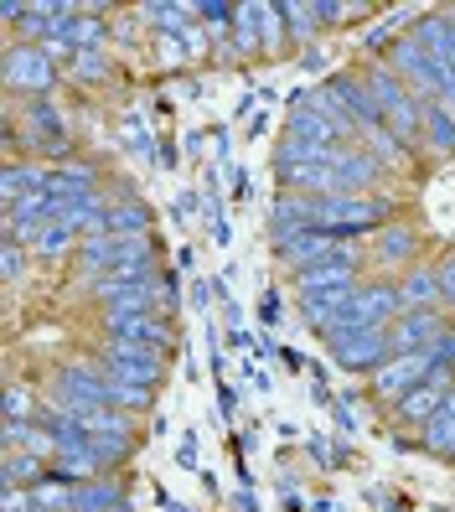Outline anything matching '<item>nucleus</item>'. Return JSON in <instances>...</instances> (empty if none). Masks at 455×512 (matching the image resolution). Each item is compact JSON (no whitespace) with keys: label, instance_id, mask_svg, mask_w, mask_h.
<instances>
[{"label":"nucleus","instance_id":"393cba45","mask_svg":"<svg viewBox=\"0 0 455 512\" xmlns=\"http://www.w3.org/2000/svg\"><path fill=\"white\" fill-rule=\"evenodd\" d=\"M42 414V399L32 383H11L6 388V419H37Z\"/></svg>","mask_w":455,"mask_h":512},{"label":"nucleus","instance_id":"cd10ccee","mask_svg":"<svg viewBox=\"0 0 455 512\" xmlns=\"http://www.w3.org/2000/svg\"><path fill=\"white\" fill-rule=\"evenodd\" d=\"M21 269H26V249H21V244H6V280H11V285L21 280Z\"/></svg>","mask_w":455,"mask_h":512},{"label":"nucleus","instance_id":"a878e982","mask_svg":"<svg viewBox=\"0 0 455 512\" xmlns=\"http://www.w3.org/2000/svg\"><path fill=\"white\" fill-rule=\"evenodd\" d=\"M440 300H445V311L455 316V249L440 259Z\"/></svg>","mask_w":455,"mask_h":512},{"label":"nucleus","instance_id":"dca6fc26","mask_svg":"<svg viewBox=\"0 0 455 512\" xmlns=\"http://www.w3.org/2000/svg\"><path fill=\"white\" fill-rule=\"evenodd\" d=\"M419 150L430 161L455 156V114L445 104H424V140H419Z\"/></svg>","mask_w":455,"mask_h":512},{"label":"nucleus","instance_id":"2eb2a0df","mask_svg":"<svg viewBox=\"0 0 455 512\" xmlns=\"http://www.w3.org/2000/svg\"><path fill=\"white\" fill-rule=\"evenodd\" d=\"M357 285H362L357 264H316L295 275V295H326V290H357Z\"/></svg>","mask_w":455,"mask_h":512},{"label":"nucleus","instance_id":"4be33fe9","mask_svg":"<svg viewBox=\"0 0 455 512\" xmlns=\"http://www.w3.org/2000/svg\"><path fill=\"white\" fill-rule=\"evenodd\" d=\"M233 52L238 57H264V42H259V6L254 0H244L233 16Z\"/></svg>","mask_w":455,"mask_h":512},{"label":"nucleus","instance_id":"f3484780","mask_svg":"<svg viewBox=\"0 0 455 512\" xmlns=\"http://www.w3.org/2000/svg\"><path fill=\"white\" fill-rule=\"evenodd\" d=\"M52 187V171H42L37 161H6V176H0V197H6V207H16L21 197L32 192H47Z\"/></svg>","mask_w":455,"mask_h":512},{"label":"nucleus","instance_id":"6e6552de","mask_svg":"<svg viewBox=\"0 0 455 512\" xmlns=\"http://www.w3.org/2000/svg\"><path fill=\"white\" fill-rule=\"evenodd\" d=\"M450 394H455V357H445V363H440L430 378H424L409 399L393 404L388 414H393V425H414V430H424V425H430V419L440 414V404H445Z\"/></svg>","mask_w":455,"mask_h":512},{"label":"nucleus","instance_id":"f257e3e1","mask_svg":"<svg viewBox=\"0 0 455 512\" xmlns=\"http://www.w3.org/2000/svg\"><path fill=\"white\" fill-rule=\"evenodd\" d=\"M275 249L295 275L300 269H316V264H357L362 269V259H368V244H362V238H337V233H316V228L280 233Z\"/></svg>","mask_w":455,"mask_h":512},{"label":"nucleus","instance_id":"20e7f679","mask_svg":"<svg viewBox=\"0 0 455 512\" xmlns=\"http://www.w3.org/2000/svg\"><path fill=\"white\" fill-rule=\"evenodd\" d=\"M94 363L104 378H119V383H135V388H150L156 394V383H166L171 373V352H156V347H135V342H99L94 347Z\"/></svg>","mask_w":455,"mask_h":512},{"label":"nucleus","instance_id":"39448f33","mask_svg":"<svg viewBox=\"0 0 455 512\" xmlns=\"http://www.w3.org/2000/svg\"><path fill=\"white\" fill-rule=\"evenodd\" d=\"M399 285L393 280H362L357 295L347 300V311L331 321L321 337H331V331H388L393 321H399Z\"/></svg>","mask_w":455,"mask_h":512},{"label":"nucleus","instance_id":"bb28decb","mask_svg":"<svg viewBox=\"0 0 455 512\" xmlns=\"http://www.w3.org/2000/svg\"><path fill=\"white\" fill-rule=\"evenodd\" d=\"M181 42H187V57H207V47H212V37H207V26H187V32H181Z\"/></svg>","mask_w":455,"mask_h":512},{"label":"nucleus","instance_id":"4468645a","mask_svg":"<svg viewBox=\"0 0 455 512\" xmlns=\"http://www.w3.org/2000/svg\"><path fill=\"white\" fill-rule=\"evenodd\" d=\"M6 440V456H16V450H26V456H42V461H57V440L42 430V419H6V430H0Z\"/></svg>","mask_w":455,"mask_h":512},{"label":"nucleus","instance_id":"0eeeda50","mask_svg":"<svg viewBox=\"0 0 455 512\" xmlns=\"http://www.w3.org/2000/svg\"><path fill=\"white\" fill-rule=\"evenodd\" d=\"M99 331L109 342H135V347L176 352V326L161 311H99Z\"/></svg>","mask_w":455,"mask_h":512},{"label":"nucleus","instance_id":"9d476101","mask_svg":"<svg viewBox=\"0 0 455 512\" xmlns=\"http://www.w3.org/2000/svg\"><path fill=\"white\" fill-rule=\"evenodd\" d=\"M450 337V321L445 311H399V321L388 326V352L393 357H409V352H424Z\"/></svg>","mask_w":455,"mask_h":512},{"label":"nucleus","instance_id":"5701e85b","mask_svg":"<svg viewBox=\"0 0 455 512\" xmlns=\"http://www.w3.org/2000/svg\"><path fill=\"white\" fill-rule=\"evenodd\" d=\"M259 6V42H264V57H280L285 52V26H280V6L275 0H254Z\"/></svg>","mask_w":455,"mask_h":512},{"label":"nucleus","instance_id":"ddd939ff","mask_svg":"<svg viewBox=\"0 0 455 512\" xmlns=\"http://www.w3.org/2000/svg\"><path fill=\"white\" fill-rule=\"evenodd\" d=\"M125 507H130L125 481L94 476V481H78L73 487V512H125Z\"/></svg>","mask_w":455,"mask_h":512},{"label":"nucleus","instance_id":"6ab92c4d","mask_svg":"<svg viewBox=\"0 0 455 512\" xmlns=\"http://www.w3.org/2000/svg\"><path fill=\"white\" fill-rule=\"evenodd\" d=\"M47 476H52V461H42V456H26V450H16V456L0 461V481H6V487H21V492L42 487Z\"/></svg>","mask_w":455,"mask_h":512},{"label":"nucleus","instance_id":"7ed1b4c3","mask_svg":"<svg viewBox=\"0 0 455 512\" xmlns=\"http://www.w3.org/2000/svg\"><path fill=\"white\" fill-rule=\"evenodd\" d=\"M6 150L11 161H21V150H47V156L68 161V125L63 114L52 109V99H26L21 104V125H6Z\"/></svg>","mask_w":455,"mask_h":512},{"label":"nucleus","instance_id":"f8f14e48","mask_svg":"<svg viewBox=\"0 0 455 512\" xmlns=\"http://www.w3.org/2000/svg\"><path fill=\"white\" fill-rule=\"evenodd\" d=\"M393 285H399V306L404 311H445V300H440V264H409Z\"/></svg>","mask_w":455,"mask_h":512},{"label":"nucleus","instance_id":"1a4fd4ad","mask_svg":"<svg viewBox=\"0 0 455 512\" xmlns=\"http://www.w3.org/2000/svg\"><path fill=\"white\" fill-rule=\"evenodd\" d=\"M326 352L337 357L347 373H368V378L393 357V352H388V331H331Z\"/></svg>","mask_w":455,"mask_h":512},{"label":"nucleus","instance_id":"412c9836","mask_svg":"<svg viewBox=\"0 0 455 512\" xmlns=\"http://www.w3.org/2000/svg\"><path fill=\"white\" fill-rule=\"evenodd\" d=\"M280 21L290 26V37H295V42H311V37L326 32V26H321V11H316V0H280Z\"/></svg>","mask_w":455,"mask_h":512},{"label":"nucleus","instance_id":"aec40b11","mask_svg":"<svg viewBox=\"0 0 455 512\" xmlns=\"http://www.w3.org/2000/svg\"><path fill=\"white\" fill-rule=\"evenodd\" d=\"M419 445L430 450V456H445L450 461V450H455V394L440 404V414L430 419V425L419 430Z\"/></svg>","mask_w":455,"mask_h":512},{"label":"nucleus","instance_id":"c85d7f7f","mask_svg":"<svg viewBox=\"0 0 455 512\" xmlns=\"http://www.w3.org/2000/svg\"><path fill=\"white\" fill-rule=\"evenodd\" d=\"M32 512H42V507H32Z\"/></svg>","mask_w":455,"mask_h":512},{"label":"nucleus","instance_id":"9b49d317","mask_svg":"<svg viewBox=\"0 0 455 512\" xmlns=\"http://www.w3.org/2000/svg\"><path fill=\"white\" fill-rule=\"evenodd\" d=\"M419 244L424 238L414 233V228H404V223H388V228H378L373 233V244H368V259L378 264V269H404L409 264H419Z\"/></svg>","mask_w":455,"mask_h":512},{"label":"nucleus","instance_id":"f03ea898","mask_svg":"<svg viewBox=\"0 0 455 512\" xmlns=\"http://www.w3.org/2000/svg\"><path fill=\"white\" fill-rule=\"evenodd\" d=\"M285 140H306V145H357L362 135H357V125H352L337 104H331V94L321 88V94L300 99V104L290 109Z\"/></svg>","mask_w":455,"mask_h":512},{"label":"nucleus","instance_id":"b1692460","mask_svg":"<svg viewBox=\"0 0 455 512\" xmlns=\"http://www.w3.org/2000/svg\"><path fill=\"white\" fill-rule=\"evenodd\" d=\"M68 78L73 83H109V57H104V47H88V52H78L73 63H68Z\"/></svg>","mask_w":455,"mask_h":512},{"label":"nucleus","instance_id":"a211bd4d","mask_svg":"<svg viewBox=\"0 0 455 512\" xmlns=\"http://www.w3.org/2000/svg\"><path fill=\"white\" fill-rule=\"evenodd\" d=\"M104 223L114 238H150V207L135 197H119L114 207H104Z\"/></svg>","mask_w":455,"mask_h":512},{"label":"nucleus","instance_id":"423d86ee","mask_svg":"<svg viewBox=\"0 0 455 512\" xmlns=\"http://www.w3.org/2000/svg\"><path fill=\"white\" fill-rule=\"evenodd\" d=\"M0 78H6L11 94H26V99H47L57 88V63L37 47V42H6V57H0Z\"/></svg>","mask_w":455,"mask_h":512}]
</instances>
